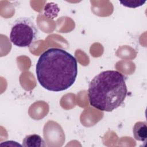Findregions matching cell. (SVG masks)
<instances>
[{"mask_svg":"<svg viewBox=\"0 0 147 147\" xmlns=\"http://www.w3.org/2000/svg\"><path fill=\"white\" fill-rule=\"evenodd\" d=\"M36 72L38 82L43 88L51 91H62L75 83L78 63L75 57L65 50L51 48L38 58Z\"/></svg>","mask_w":147,"mask_h":147,"instance_id":"6da1fadb","label":"cell"},{"mask_svg":"<svg viewBox=\"0 0 147 147\" xmlns=\"http://www.w3.org/2000/svg\"><path fill=\"white\" fill-rule=\"evenodd\" d=\"M127 88L123 75L114 70L101 72L90 82L88 97L91 106L102 111L110 112L124 102Z\"/></svg>","mask_w":147,"mask_h":147,"instance_id":"7a4b0ae2","label":"cell"},{"mask_svg":"<svg viewBox=\"0 0 147 147\" xmlns=\"http://www.w3.org/2000/svg\"><path fill=\"white\" fill-rule=\"evenodd\" d=\"M38 30L33 20L26 17L17 18L14 22L10 34V40L19 47H28L38 38Z\"/></svg>","mask_w":147,"mask_h":147,"instance_id":"3957f363","label":"cell"},{"mask_svg":"<svg viewBox=\"0 0 147 147\" xmlns=\"http://www.w3.org/2000/svg\"><path fill=\"white\" fill-rule=\"evenodd\" d=\"M133 134L135 140L146 142L147 138V126L145 121L137 122L133 128Z\"/></svg>","mask_w":147,"mask_h":147,"instance_id":"277c9868","label":"cell"},{"mask_svg":"<svg viewBox=\"0 0 147 147\" xmlns=\"http://www.w3.org/2000/svg\"><path fill=\"white\" fill-rule=\"evenodd\" d=\"M22 146L25 147H44L47 145L41 136L33 134L25 137L22 141Z\"/></svg>","mask_w":147,"mask_h":147,"instance_id":"5b68a950","label":"cell"},{"mask_svg":"<svg viewBox=\"0 0 147 147\" xmlns=\"http://www.w3.org/2000/svg\"><path fill=\"white\" fill-rule=\"evenodd\" d=\"M146 2V1L142 0H131V1H119V3H121L123 6L131 7V8H136L137 7H140L143 5Z\"/></svg>","mask_w":147,"mask_h":147,"instance_id":"8992f818","label":"cell"}]
</instances>
